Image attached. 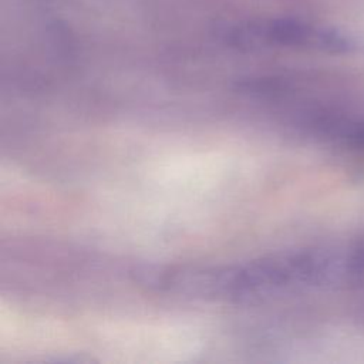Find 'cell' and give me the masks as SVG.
Returning <instances> with one entry per match:
<instances>
[{
  "label": "cell",
  "instance_id": "1",
  "mask_svg": "<svg viewBox=\"0 0 364 364\" xmlns=\"http://www.w3.org/2000/svg\"><path fill=\"white\" fill-rule=\"evenodd\" d=\"M334 272V259L328 253L304 250L220 266H142L135 274L141 283L158 291L245 301L321 284Z\"/></svg>",
  "mask_w": 364,
  "mask_h": 364
},
{
  "label": "cell",
  "instance_id": "2",
  "mask_svg": "<svg viewBox=\"0 0 364 364\" xmlns=\"http://www.w3.org/2000/svg\"><path fill=\"white\" fill-rule=\"evenodd\" d=\"M223 40L235 48H314L331 53L348 50V41L334 30L291 17L245 21L226 28Z\"/></svg>",
  "mask_w": 364,
  "mask_h": 364
}]
</instances>
